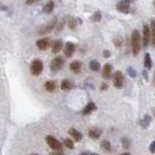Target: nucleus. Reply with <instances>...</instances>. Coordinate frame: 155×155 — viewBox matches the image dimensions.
Segmentation results:
<instances>
[{"instance_id": "1", "label": "nucleus", "mask_w": 155, "mask_h": 155, "mask_svg": "<svg viewBox=\"0 0 155 155\" xmlns=\"http://www.w3.org/2000/svg\"><path fill=\"white\" fill-rule=\"evenodd\" d=\"M141 35L138 29H134L131 35V48H132V53L134 56H138L141 49Z\"/></svg>"}, {"instance_id": "2", "label": "nucleus", "mask_w": 155, "mask_h": 155, "mask_svg": "<svg viewBox=\"0 0 155 155\" xmlns=\"http://www.w3.org/2000/svg\"><path fill=\"white\" fill-rule=\"evenodd\" d=\"M133 1L134 0H119L116 6L117 11L120 13H124V14H128L131 11V4Z\"/></svg>"}, {"instance_id": "3", "label": "nucleus", "mask_w": 155, "mask_h": 155, "mask_svg": "<svg viewBox=\"0 0 155 155\" xmlns=\"http://www.w3.org/2000/svg\"><path fill=\"white\" fill-rule=\"evenodd\" d=\"M42 70H43V62L39 60V58H36V60H34L31 64V74L33 76H39L41 75V72H42Z\"/></svg>"}, {"instance_id": "4", "label": "nucleus", "mask_w": 155, "mask_h": 155, "mask_svg": "<svg viewBox=\"0 0 155 155\" xmlns=\"http://www.w3.org/2000/svg\"><path fill=\"white\" fill-rule=\"evenodd\" d=\"M112 79H113V85L117 89H121L125 84V78L124 75L121 71H116L112 76Z\"/></svg>"}, {"instance_id": "5", "label": "nucleus", "mask_w": 155, "mask_h": 155, "mask_svg": "<svg viewBox=\"0 0 155 155\" xmlns=\"http://www.w3.org/2000/svg\"><path fill=\"white\" fill-rule=\"evenodd\" d=\"M56 23H57V19L55 18V19H53V20H51L49 23H47V25L42 26V27L40 28L39 34H40V35H47V34H49L50 31H53L55 29Z\"/></svg>"}, {"instance_id": "6", "label": "nucleus", "mask_w": 155, "mask_h": 155, "mask_svg": "<svg viewBox=\"0 0 155 155\" xmlns=\"http://www.w3.org/2000/svg\"><path fill=\"white\" fill-rule=\"evenodd\" d=\"M46 141L47 143H48V146L51 148L53 150H62V143L56 138L51 137V135H48L46 138Z\"/></svg>"}, {"instance_id": "7", "label": "nucleus", "mask_w": 155, "mask_h": 155, "mask_svg": "<svg viewBox=\"0 0 155 155\" xmlns=\"http://www.w3.org/2000/svg\"><path fill=\"white\" fill-rule=\"evenodd\" d=\"M63 64H64L63 57H61V56H56V57H54V58L51 60V62H50V69H51L53 72H56V71H58V70L62 69Z\"/></svg>"}, {"instance_id": "8", "label": "nucleus", "mask_w": 155, "mask_h": 155, "mask_svg": "<svg viewBox=\"0 0 155 155\" xmlns=\"http://www.w3.org/2000/svg\"><path fill=\"white\" fill-rule=\"evenodd\" d=\"M142 43L143 47H148L150 43V28L148 25L143 26V31H142Z\"/></svg>"}, {"instance_id": "9", "label": "nucleus", "mask_w": 155, "mask_h": 155, "mask_svg": "<svg viewBox=\"0 0 155 155\" xmlns=\"http://www.w3.org/2000/svg\"><path fill=\"white\" fill-rule=\"evenodd\" d=\"M112 65L111 63H105L104 67H103V70H101V76L105 78V79H110V78L113 76V72H112Z\"/></svg>"}, {"instance_id": "10", "label": "nucleus", "mask_w": 155, "mask_h": 155, "mask_svg": "<svg viewBox=\"0 0 155 155\" xmlns=\"http://www.w3.org/2000/svg\"><path fill=\"white\" fill-rule=\"evenodd\" d=\"M75 50H76V45L75 43H72V42H67L65 45H64V55L67 56V57H71L74 53H75Z\"/></svg>"}, {"instance_id": "11", "label": "nucleus", "mask_w": 155, "mask_h": 155, "mask_svg": "<svg viewBox=\"0 0 155 155\" xmlns=\"http://www.w3.org/2000/svg\"><path fill=\"white\" fill-rule=\"evenodd\" d=\"M36 47L39 48L40 50H46L50 47V40L48 38H42L36 41Z\"/></svg>"}, {"instance_id": "12", "label": "nucleus", "mask_w": 155, "mask_h": 155, "mask_svg": "<svg viewBox=\"0 0 155 155\" xmlns=\"http://www.w3.org/2000/svg\"><path fill=\"white\" fill-rule=\"evenodd\" d=\"M97 110V105L93 103V101H89L87 104H86V106L83 109L82 111V114L83 116H89V114H91L92 112H94Z\"/></svg>"}, {"instance_id": "13", "label": "nucleus", "mask_w": 155, "mask_h": 155, "mask_svg": "<svg viewBox=\"0 0 155 155\" xmlns=\"http://www.w3.org/2000/svg\"><path fill=\"white\" fill-rule=\"evenodd\" d=\"M75 87V83L71 81V79H63L62 83H61V90L62 91H70Z\"/></svg>"}, {"instance_id": "14", "label": "nucleus", "mask_w": 155, "mask_h": 155, "mask_svg": "<svg viewBox=\"0 0 155 155\" xmlns=\"http://www.w3.org/2000/svg\"><path fill=\"white\" fill-rule=\"evenodd\" d=\"M68 133H69L70 137L72 138V140L76 141V142H79L81 140L83 139V134L79 132L78 130H76V128H70Z\"/></svg>"}, {"instance_id": "15", "label": "nucleus", "mask_w": 155, "mask_h": 155, "mask_svg": "<svg viewBox=\"0 0 155 155\" xmlns=\"http://www.w3.org/2000/svg\"><path fill=\"white\" fill-rule=\"evenodd\" d=\"M63 48H64V43H63L62 40H56V41H54V43L51 46V51L54 54H58Z\"/></svg>"}, {"instance_id": "16", "label": "nucleus", "mask_w": 155, "mask_h": 155, "mask_svg": "<svg viewBox=\"0 0 155 155\" xmlns=\"http://www.w3.org/2000/svg\"><path fill=\"white\" fill-rule=\"evenodd\" d=\"M82 68H83V64L81 61H74L70 63V70L74 74H79L82 71Z\"/></svg>"}, {"instance_id": "17", "label": "nucleus", "mask_w": 155, "mask_h": 155, "mask_svg": "<svg viewBox=\"0 0 155 155\" xmlns=\"http://www.w3.org/2000/svg\"><path fill=\"white\" fill-rule=\"evenodd\" d=\"M101 133H103V131L99 130V128H91V130H89V133H87V134H89V138H90V139L97 140V139H99Z\"/></svg>"}, {"instance_id": "18", "label": "nucleus", "mask_w": 155, "mask_h": 155, "mask_svg": "<svg viewBox=\"0 0 155 155\" xmlns=\"http://www.w3.org/2000/svg\"><path fill=\"white\" fill-rule=\"evenodd\" d=\"M67 23H68V26H69L71 29H75L76 27H77L78 23H82V21L78 19V18H72V16H68V19H67Z\"/></svg>"}, {"instance_id": "19", "label": "nucleus", "mask_w": 155, "mask_h": 155, "mask_svg": "<svg viewBox=\"0 0 155 155\" xmlns=\"http://www.w3.org/2000/svg\"><path fill=\"white\" fill-rule=\"evenodd\" d=\"M149 28H150V43L153 47H155V19L150 20Z\"/></svg>"}, {"instance_id": "20", "label": "nucleus", "mask_w": 155, "mask_h": 155, "mask_svg": "<svg viewBox=\"0 0 155 155\" xmlns=\"http://www.w3.org/2000/svg\"><path fill=\"white\" fill-rule=\"evenodd\" d=\"M55 8V4L53 0H50V1H48L46 5L43 6V13H46V14H50L53 11H54Z\"/></svg>"}, {"instance_id": "21", "label": "nucleus", "mask_w": 155, "mask_h": 155, "mask_svg": "<svg viewBox=\"0 0 155 155\" xmlns=\"http://www.w3.org/2000/svg\"><path fill=\"white\" fill-rule=\"evenodd\" d=\"M45 89H46L48 92H54L56 90V83L54 81H48L45 83Z\"/></svg>"}, {"instance_id": "22", "label": "nucleus", "mask_w": 155, "mask_h": 155, "mask_svg": "<svg viewBox=\"0 0 155 155\" xmlns=\"http://www.w3.org/2000/svg\"><path fill=\"white\" fill-rule=\"evenodd\" d=\"M89 68L91 71H99L101 70V64L98 61H96V60H92V61H90L89 63Z\"/></svg>"}, {"instance_id": "23", "label": "nucleus", "mask_w": 155, "mask_h": 155, "mask_svg": "<svg viewBox=\"0 0 155 155\" xmlns=\"http://www.w3.org/2000/svg\"><path fill=\"white\" fill-rule=\"evenodd\" d=\"M143 63H145V68L146 69H150L152 65H153V61H152V57H150V54H146L145 55V60H143Z\"/></svg>"}, {"instance_id": "24", "label": "nucleus", "mask_w": 155, "mask_h": 155, "mask_svg": "<svg viewBox=\"0 0 155 155\" xmlns=\"http://www.w3.org/2000/svg\"><path fill=\"white\" fill-rule=\"evenodd\" d=\"M101 147L105 152H111V142H110L109 140H103L101 143Z\"/></svg>"}, {"instance_id": "25", "label": "nucleus", "mask_w": 155, "mask_h": 155, "mask_svg": "<svg viewBox=\"0 0 155 155\" xmlns=\"http://www.w3.org/2000/svg\"><path fill=\"white\" fill-rule=\"evenodd\" d=\"M150 120H152V118H150V116H148V114H146L145 116V118L140 121V125L143 127V128H146V127H148V125L150 124Z\"/></svg>"}, {"instance_id": "26", "label": "nucleus", "mask_w": 155, "mask_h": 155, "mask_svg": "<svg viewBox=\"0 0 155 155\" xmlns=\"http://www.w3.org/2000/svg\"><path fill=\"white\" fill-rule=\"evenodd\" d=\"M63 143H64L65 147L69 148V149H74V147H75V143H74V140L72 139H64Z\"/></svg>"}, {"instance_id": "27", "label": "nucleus", "mask_w": 155, "mask_h": 155, "mask_svg": "<svg viewBox=\"0 0 155 155\" xmlns=\"http://www.w3.org/2000/svg\"><path fill=\"white\" fill-rule=\"evenodd\" d=\"M91 20H92L93 22H99L101 20V13L99 11H97L92 16H91Z\"/></svg>"}, {"instance_id": "28", "label": "nucleus", "mask_w": 155, "mask_h": 155, "mask_svg": "<svg viewBox=\"0 0 155 155\" xmlns=\"http://www.w3.org/2000/svg\"><path fill=\"white\" fill-rule=\"evenodd\" d=\"M121 143H123V147H124L125 149L130 148V140L127 139V138H123V139H121Z\"/></svg>"}, {"instance_id": "29", "label": "nucleus", "mask_w": 155, "mask_h": 155, "mask_svg": "<svg viewBox=\"0 0 155 155\" xmlns=\"http://www.w3.org/2000/svg\"><path fill=\"white\" fill-rule=\"evenodd\" d=\"M127 72H128V75L131 76L132 78H134L135 76H137V71L133 69L132 67H130V68H127Z\"/></svg>"}, {"instance_id": "30", "label": "nucleus", "mask_w": 155, "mask_h": 155, "mask_svg": "<svg viewBox=\"0 0 155 155\" xmlns=\"http://www.w3.org/2000/svg\"><path fill=\"white\" fill-rule=\"evenodd\" d=\"M149 150H150L153 154H155V141H153V142L150 143V146H149Z\"/></svg>"}, {"instance_id": "31", "label": "nucleus", "mask_w": 155, "mask_h": 155, "mask_svg": "<svg viewBox=\"0 0 155 155\" xmlns=\"http://www.w3.org/2000/svg\"><path fill=\"white\" fill-rule=\"evenodd\" d=\"M38 1H40V0H26V5H34Z\"/></svg>"}, {"instance_id": "32", "label": "nucleus", "mask_w": 155, "mask_h": 155, "mask_svg": "<svg viewBox=\"0 0 155 155\" xmlns=\"http://www.w3.org/2000/svg\"><path fill=\"white\" fill-rule=\"evenodd\" d=\"M103 54H104V57L109 58L110 56H111V51H110V50H104V51H103Z\"/></svg>"}, {"instance_id": "33", "label": "nucleus", "mask_w": 155, "mask_h": 155, "mask_svg": "<svg viewBox=\"0 0 155 155\" xmlns=\"http://www.w3.org/2000/svg\"><path fill=\"white\" fill-rule=\"evenodd\" d=\"M51 155H64V153H63L62 150H54L51 153Z\"/></svg>"}, {"instance_id": "34", "label": "nucleus", "mask_w": 155, "mask_h": 155, "mask_svg": "<svg viewBox=\"0 0 155 155\" xmlns=\"http://www.w3.org/2000/svg\"><path fill=\"white\" fill-rule=\"evenodd\" d=\"M101 91L107 90V84H106V83H103V84L101 85Z\"/></svg>"}, {"instance_id": "35", "label": "nucleus", "mask_w": 155, "mask_h": 155, "mask_svg": "<svg viewBox=\"0 0 155 155\" xmlns=\"http://www.w3.org/2000/svg\"><path fill=\"white\" fill-rule=\"evenodd\" d=\"M116 47H121V40H114Z\"/></svg>"}, {"instance_id": "36", "label": "nucleus", "mask_w": 155, "mask_h": 155, "mask_svg": "<svg viewBox=\"0 0 155 155\" xmlns=\"http://www.w3.org/2000/svg\"><path fill=\"white\" fill-rule=\"evenodd\" d=\"M142 74H143V77H145V79H146V81H148V76H147V72H146V71H143V72H142Z\"/></svg>"}, {"instance_id": "37", "label": "nucleus", "mask_w": 155, "mask_h": 155, "mask_svg": "<svg viewBox=\"0 0 155 155\" xmlns=\"http://www.w3.org/2000/svg\"><path fill=\"white\" fill-rule=\"evenodd\" d=\"M79 155H91V153H89V152H82Z\"/></svg>"}, {"instance_id": "38", "label": "nucleus", "mask_w": 155, "mask_h": 155, "mask_svg": "<svg viewBox=\"0 0 155 155\" xmlns=\"http://www.w3.org/2000/svg\"><path fill=\"white\" fill-rule=\"evenodd\" d=\"M120 155H131L130 153H123V154H120Z\"/></svg>"}, {"instance_id": "39", "label": "nucleus", "mask_w": 155, "mask_h": 155, "mask_svg": "<svg viewBox=\"0 0 155 155\" xmlns=\"http://www.w3.org/2000/svg\"><path fill=\"white\" fill-rule=\"evenodd\" d=\"M153 82H154V84H155V74H154V77H153Z\"/></svg>"}, {"instance_id": "40", "label": "nucleus", "mask_w": 155, "mask_h": 155, "mask_svg": "<svg viewBox=\"0 0 155 155\" xmlns=\"http://www.w3.org/2000/svg\"><path fill=\"white\" fill-rule=\"evenodd\" d=\"M91 155H98L97 153H91Z\"/></svg>"}, {"instance_id": "41", "label": "nucleus", "mask_w": 155, "mask_h": 155, "mask_svg": "<svg viewBox=\"0 0 155 155\" xmlns=\"http://www.w3.org/2000/svg\"><path fill=\"white\" fill-rule=\"evenodd\" d=\"M31 155H39V154H31Z\"/></svg>"}, {"instance_id": "42", "label": "nucleus", "mask_w": 155, "mask_h": 155, "mask_svg": "<svg viewBox=\"0 0 155 155\" xmlns=\"http://www.w3.org/2000/svg\"><path fill=\"white\" fill-rule=\"evenodd\" d=\"M154 117H155V110H154Z\"/></svg>"}, {"instance_id": "43", "label": "nucleus", "mask_w": 155, "mask_h": 155, "mask_svg": "<svg viewBox=\"0 0 155 155\" xmlns=\"http://www.w3.org/2000/svg\"><path fill=\"white\" fill-rule=\"evenodd\" d=\"M154 5H155V0H154Z\"/></svg>"}]
</instances>
